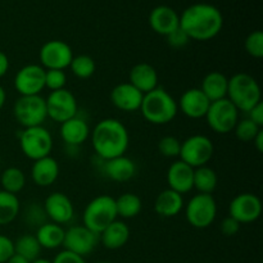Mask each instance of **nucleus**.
Masks as SVG:
<instances>
[{
  "label": "nucleus",
  "mask_w": 263,
  "mask_h": 263,
  "mask_svg": "<svg viewBox=\"0 0 263 263\" xmlns=\"http://www.w3.org/2000/svg\"><path fill=\"white\" fill-rule=\"evenodd\" d=\"M261 130L262 128L259 126H257L253 121L249 120L248 117L243 118V120H239L235 128H234L236 138L240 141H243V143H251V141H253V139L256 138L257 134Z\"/></svg>",
  "instance_id": "nucleus-35"
},
{
  "label": "nucleus",
  "mask_w": 263,
  "mask_h": 263,
  "mask_svg": "<svg viewBox=\"0 0 263 263\" xmlns=\"http://www.w3.org/2000/svg\"><path fill=\"white\" fill-rule=\"evenodd\" d=\"M246 51L253 58H262L263 57V32L257 30L249 33L246 39Z\"/></svg>",
  "instance_id": "nucleus-37"
},
{
  "label": "nucleus",
  "mask_w": 263,
  "mask_h": 263,
  "mask_svg": "<svg viewBox=\"0 0 263 263\" xmlns=\"http://www.w3.org/2000/svg\"><path fill=\"white\" fill-rule=\"evenodd\" d=\"M64 231L66 230L58 223L46 222L37 228L35 236L41 248L57 249L63 246Z\"/></svg>",
  "instance_id": "nucleus-28"
},
{
  "label": "nucleus",
  "mask_w": 263,
  "mask_h": 263,
  "mask_svg": "<svg viewBox=\"0 0 263 263\" xmlns=\"http://www.w3.org/2000/svg\"><path fill=\"white\" fill-rule=\"evenodd\" d=\"M262 215V202L256 194L241 193L236 195L229 204V216L240 225L252 223Z\"/></svg>",
  "instance_id": "nucleus-14"
},
{
  "label": "nucleus",
  "mask_w": 263,
  "mask_h": 263,
  "mask_svg": "<svg viewBox=\"0 0 263 263\" xmlns=\"http://www.w3.org/2000/svg\"><path fill=\"white\" fill-rule=\"evenodd\" d=\"M144 94L134 87L130 82L116 85L110 91V102L122 112H136L140 109Z\"/></svg>",
  "instance_id": "nucleus-18"
},
{
  "label": "nucleus",
  "mask_w": 263,
  "mask_h": 263,
  "mask_svg": "<svg viewBox=\"0 0 263 263\" xmlns=\"http://www.w3.org/2000/svg\"><path fill=\"white\" fill-rule=\"evenodd\" d=\"M149 26L158 35L167 36L180 27V15L168 5H158L149 14Z\"/></svg>",
  "instance_id": "nucleus-20"
},
{
  "label": "nucleus",
  "mask_w": 263,
  "mask_h": 263,
  "mask_svg": "<svg viewBox=\"0 0 263 263\" xmlns=\"http://www.w3.org/2000/svg\"><path fill=\"white\" fill-rule=\"evenodd\" d=\"M247 117L251 121H253L257 126L263 127V103H258L256 107L252 108L248 113H247Z\"/></svg>",
  "instance_id": "nucleus-44"
},
{
  "label": "nucleus",
  "mask_w": 263,
  "mask_h": 263,
  "mask_svg": "<svg viewBox=\"0 0 263 263\" xmlns=\"http://www.w3.org/2000/svg\"><path fill=\"white\" fill-rule=\"evenodd\" d=\"M61 138L68 146L82 145L90 136V128L84 118L74 116L71 120L61 123Z\"/></svg>",
  "instance_id": "nucleus-23"
},
{
  "label": "nucleus",
  "mask_w": 263,
  "mask_h": 263,
  "mask_svg": "<svg viewBox=\"0 0 263 263\" xmlns=\"http://www.w3.org/2000/svg\"><path fill=\"white\" fill-rule=\"evenodd\" d=\"M45 103L48 117L54 122H66L77 116V112H79L76 97L67 89L50 91V94L45 99Z\"/></svg>",
  "instance_id": "nucleus-11"
},
{
  "label": "nucleus",
  "mask_w": 263,
  "mask_h": 263,
  "mask_svg": "<svg viewBox=\"0 0 263 263\" xmlns=\"http://www.w3.org/2000/svg\"><path fill=\"white\" fill-rule=\"evenodd\" d=\"M41 247L35 235H22L14 241V253L23 257L28 262L39 258L41 253Z\"/></svg>",
  "instance_id": "nucleus-33"
},
{
  "label": "nucleus",
  "mask_w": 263,
  "mask_h": 263,
  "mask_svg": "<svg viewBox=\"0 0 263 263\" xmlns=\"http://www.w3.org/2000/svg\"><path fill=\"white\" fill-rule=\"evenodd\" d=\"M252 143L254 144V146H256L257 151H258L259 153H262L263 152V130H261L258 134H257V136L253 139V141H252Z\"/></svg>",
  "instance_id": "nucleus-46"
},
{
  "label": "nucleus",
  "mask_w": 263,
  "mask_h": 263,
  "mask_svg": "<svg viewBox=\"0 0 263 263\" xmlns=\"http://www.w3.org/2000/svg\"><path fill=\"white\" fill-rule=\"evenodd\" d=\"M228 98L239 112L248 113L262 102V91L258 81L249 73H235L229 79Z\"/></svg>",
  "instance_id": "nucleus-4"
},
{
  "label": "nucleus",
  "mask_w": 263,
  "mask_h": 263,
  "mask_svg": "<svg viewBox=\"0 0 263 263\" xmlns=\"http://www.w3.org/2000/svg\"><path fill=\"white\" fill-rule=\"evenodd\" d=\"M130 240V228L123 221L116 220L108 225L99 234V241L104 248L109 251H117L125 247Z\"/></svg>",
  "instance_id": "nucleus-25"
},
{
  "label": "nucleus",
  "mask_w": 263,
  "mask_h": 263,
  "mask_svg": "<svg viewBox=\"0 0 263 263\" xmlns=\"http://www.w3.org/2000/svg\"><path fill=\"white\" fill-rule=\"evenodd\" d=\"M99 243V235L92 233L84 225L71 226L68 230L64 231L63 246L64 249L72 252L74 254H79L81 257L89 256L94 252Z\"/></svg>",
  "instance_id": "nucleus-13"
},
{
  "label": "nucleus",
  "mask_w": 263,
  "mask_h": 263,
  "mask_svg": "<svg viewBox=\"0 0 263 263\" xmlns=\"http://www.w3.org/2000/svg\"><path fill=\"white\" fill-rule=\"evenodd\" d=\"M143 202L140 197L134 193H123L116 198V210L117 216L121 218H134L141 212Z\"/></svg>",
  "instance_id": "nucleus-31"
},
{
  "label": "nucleus",
  "mask_w": 263,
  "mask_h": 263,
  "mask_svg": "<svg viewBox=\"0 0 263 263\" xmlns=\"http://www.w3.org/2000/svg\"><path fill=\"white\" fill-rule=\"evenodd\" d=\"M18 139L21 151L31 161H37L50 156L53 149V136L44 126L23 128Z\"/></svg>",
  "instance_id": "nucleus-6"
},
{
  "label": "nucleus",
  "mask_w": 263,
  "mask_h": 263,
  "mask_svg": "<svg viewBox=\"0 0 263 263\" xmlns=\"http://www.w3.org/2000/svg\"><path fill=\"white\" fill-rule=\"evenodd\" d=\"M166 39H167V43H168V45L171 46V48H175V49L184 48V46H186L187 43L190 41L189 36H187L186 33L181 30V27L176 28L174 32H171L170 35H167Z\"/></svg>",
  "instance_id": "nucleus-40"
},
{
  "label": "nucleus",
  "mask_w": 263,
  "mask_h": 263,
  "mask_svg": "<svg viewBox=\"0 0 263 263\" xmlns=\"http://www.w3.org/2000/svg\"><path fill=\"white\" fill-rule=\"evenodd\" d=\"M215 153V145L208 136L192 135L184 141H181L180 151V161L186 163L193 168L207 166Z\"/></svg>",
  "instance_id": "nucleus-9"
},
{
  "label": "nucleus",
  "mask_w": 263,
  "mask_h": 263,
  "mask_svg": "<svg viewBox=\"0 0 263 263\" xmlns=\"http://www.w3.org/2000/svg\"><path fill=\"white\" fill-rule=\"evenodd\" d=\"M59 164L51 156L33 161L31 167V179L40 187H48L58 180Z\"/></svg>",
  "instance_id": "nucleus-21"
},
{
  "label": "nucleus",
  "mask_w": 263,
  "mask_h": 263,
  "mask_svg": "<svg viewBox=\"0 0 263 263\" xmlns=\"http://www.w3.org/2000/svg\"><path fill=\"white\" fill-rule=\"evenodd\" d=\"M167 184L168 189L179 193V194H186L194 189L193 186V179H194V168L187 166L182 161H175L167 170Z\"/></svg>",
  "instance_id": "nucleus-19"
},
{
  "label": "nucleus",
  "mask_w": 263,
  "mask_h": 263,
  "mask_svg": "<svg viewBox=\"0 0 263 263\" xmlns=\"http://www.w3.org/2000/svg\"><path fill=\"white\" fill-rule=\"evenodd\" d=\"M158 151L159 153L167 158H176L180 156L181 151V141L175 136H163L158 141Z\"/></svg>",
  "instance_id": "nucleus-36"
},
{
  "label": "nucleus",
  "mask_w": 263,
  "mask_h": 263,
  "mask_svg": "<svg viewBox=\"0 0 263 263\" xmlns=\"http://www.w3.org/2000/svg\"><path fill=\"white\" fill-rule=\"evenodd\" d=\"M128 82L143 94L158 87V73L149 63H138L128 73Z\"/></svg>",
  "instance_id": "nucleus-24"
},
{
  "label": "nucleus",
  "mask_w": 263,
  "mask_h": 263,
  "mask_svg": "<svg viewBox=\"0 0 263 263\" xmlns=\"http://www.w3.org/2000/svg\"><path fill=\"white\" fill-rule=\"evenodd\" d=\"M218 184L217 174L213 168L208 166H202L194 168V179L193 186L200 194H212Z\"/></svg>",
  "instance_id": "nucleus-29"
},
{
  "label": "nucleus",
  "mask_w": 263,
  "mask_h": 263,
  "mask_svg": "<svg viewBox=\"0 0 263 263\" xmlns=\"http://www.w3.org/2000/svg\"><path fill=\"white\" fill-rule=\"evenodd\" d=\"M13 116L25 128L43 126L48 118L45 98L41 95L20 97L13 105Z\"/></svg>",
  "instance_id": "nucleus-8"
},
{
  "label": "nucleus",
  "mask_w": 263,
  "mask_h": 263,
  "mask_svg": "<svg viewBox=\"0 0 263 263\" xmlns=\"http://www.w3.org/2000/svg\"><path fill=\"white\" fill-rule=\"evenodd\" d=\"M204 118L212 131L217 134H229L234 131L238 123L239 110L228 98H223L211 103Z\"/></svg>",
  "instance_id": "nucleus-10"
},
{
  "label": "nucleus",
  "mask_w": 263,
  "mask_h": 263,
  "mask_svg": "<svg viewBox=\"0 0 263 263\" xmlns=\"http://www.w3.org/2000/svg\"><path fill=\"white\" fill-rule=\"evenodd\" d=\"M116 199L109 195H99L90 200L82 213V225L99 235L108 225L117 220Z\"/></svg>",
  "instance_id": "nucleus-5"
},
{
  "label": "nucleus",
  "mask_w": 263,
  "mask_h": 263,
  "mask_svg": "<svg viewBox=\"0 0 263 263\" xmlns=\"http://www.w3.org/2000/svg\"><path fill=\"white\" fill-rule=\"evenodd\" d=\"M240 226L241 225L238 222V221L234 220V218L230 217V216H228V217L223 218L222 222H221V231H222L223 235L234 236L239 233Z\"/></svg>",
  "instance_id": "nucleus-42"
},
{
  "label": "nucleus",
  "mask_w": 263,
  "mask_h": 263,
  "mask_svg": "<svg viewBox=\"0 0 263 263\" xmlns=\"http://www.w3.org/2000/svg\"><path fill=\"white\" fill-rule=\"evenodd\" d=\"M43 207L46 213V217L51 220V222L58 223V225L71 222V220L73 218V203L64 193L55 192L49 194Z\"/></svg>",
  "instance_id": "nucleus-16"
},
{
  "label": "nucleus",
  "mask_w": 263,
  "mask_h": 263,
  "mask_svg": "<svg viewBox=\"0 0 263 263\" xmlns=\"http://www.w3.org/2000/svg\"><path fill=\"white\" fill-rule=\"evenodd\" d=\"M97 263H110V262H105V261H103V262H97Z\"/></svg>",
  "instance_id": "nucleus-50"
},
{
  "label": "nucleus",
  "mask_w": 263,
  "mask_h": 263,
  "mask_svg": "<svg viewBox=\"0 0 263 263\" xmlns=\"http://www.w3.org/2000/svg\"><path fill=\"white\" fill-rule=\"evenodd\" d=\"M8 69H9V58L7 54L0 51V79L7 74Z\"/></svg>",
  "instance_id": "nucleus-45"
},
{
  "label": "nucleus",
  "mask_w": 263,
  "mask_h": 263,
  "mask_svg": "<svg viewBox=\"0 0 263 263\" xmlns=\"http://www.w3.org/2000/svg\"><path fill=\"white\" fill-rule=\"evenodd\" d=\"M95 154L103 161L125 156L130 145V134L126 126L116 118H104L90 133Z\"/></svg>",
  "instance_id": "nucleus-2"
},
{
  "label": "nucleus",
  "mask_w": 263,
  "mask_h": 263,
  "mask_svg": "<svg viewBox=\"0 0 263 263\" xmlns=\"http://www.w3.org/2000/svg\"><path fill=\"white\" fill-rule=\"evenodd\" d=\"M5 102H7V92H5L4 87L0 85V110H2L3 107L5 105Z\"/></svg>",
  "instance_id": "nucleus-48"
},
{
  "label": "nucleus",
  "mask_w": 263,
  "mask_h": 263,
  "mask_svg": "<svg viewBox=\"0 0 263 263\" xmlns=\"http://www.w3.org/2000/svg\"><path fill=\"white\" fill-rule=\"evenodd\" d=\"M51 262L53 263H86L84 257L72 253V252L66 251V249L59 252V253L55 256V258H54Z\"/></svg>",
  "instance_id": "nucleus-43"
},
{
  "label": "nucleus",
  "mask_w": 263,
  "mask_h": 263,
  "mask_svg": "<svg viewBox=\"0 0 263 263\" xmlns=\"http://www.w3.org/2000/svg\"><path fill=\"white\" fill-rule=\"evenodd\" d=\"M73 58L72 48L62 40H49L41 46L39 51V59L44 69L68 68Z\"/></svg>",
  "instance_id": "nucleus-12"
},
{
  "label": "nucleus",
  "mask_w": 263,
  "mask_h": 263,
  "mask_svg": "<svg viewBox=\"0 0 263 263\" xmlns=\"http://www.w3.org/2000/svg\"><path fill=\"white\" fill-rule=\"evenodd\" d=\"M72 71V73L77 77V79H90L92 74L95 73L97 69V64L95 61L90 55L86 54H81V55H73L71 64L68 67Z\"/></svg>",
  "instance_id": "nucleus-34"
},
{
  "label": "nucleus",
  "mask_w": 263,
  "mask_h": 263,
  "mask_svg": "<svg viewBox=\"0 0 263 263\" xmlns=\"http://www.w3.org/2000/svg\"><path fill=\"white\" fill-rule=\"evenodd\" d=\"M0 184H2V190L15 194L22 192L26 185V175L18 167H8L3 171L0 176Z\"/></svg>",
  "instance_id": "nucleus-32"
},
{
  "label": "nucleus",
  "mask_w": 263,
  "mask_h": 263,
  "mask_svg": "<svg viewBox=\"0 0 263 263\" xmlns=\"http://www.w3.org/2000/svg\"><path fill=\"white\" fill-rule=\"evenodd\" d=\"M211 102L208 98L203 94L199 87H193L184 91L177 102V107L181 113L192 120H199L204 118L208 112Z\"/></svg>",
  "instance_id": "nucleus-17"
},
{
  "label": "nucleus",
  "mask_w": 263,
  "mask_h": 263,
  "mask_svg": "<svg viewBox=\"0 0 263 263\" xmlns=\"http://www.w3.org/2000/svg\"><path fill=\"white\" fill-rule=\"evenodd\" d=\"M185 217L192 228H210L217 217V203L212 194H195L185 205Z\"/></svg>",
  "instance_id": "nucleus-7"
},
{
  "label": "nucleus",
  "mask_w": 263,
  "mask_h": 263,
  "mask_svg": "<svg viewBox=\"0 0 263 263\" xmlns=\"http://www.w3.org/2000/svg\"><path fill=\"white\" fill-rule=\"evenodd\" d=\"M139 110L152 125H167L175 120L179 107L170 92L162 87H157L144 94L143 103Z\"/></svg>",
  "instance_id": "nucleus-3"
},
{
  "label": "nucleus",
  "mask_w": 263,
  "mask_h": 263,
  "mask_svg": "<svg viewBox=\"0 0 263 263\" xmlns=\"http://www.w3.org/2000/svg\"><path fill=\"white\" fill-rule=\"evenodd\" d=\"M67 84V74L62 69H45V87L50 91L64 89Z\"/></svg>",
  "instance_id": "nucleus-38"
},
{
  "label": "nucleus",
  "mask_w": 263,
  "mask_h": 263,
  "mask_svg": "<svg viewBox=\"0 0 263 263\" xmlns=\"http://www.w3.org/2000/svg\"><path fill=\"white\" fill-rule=\"evenodd\" d=\"M14 87L21 97L40 95L45 89V69L39 64H27L15 73Z\"/></svg>",
  "instance_id": "nucleus-15"
},
{
  "label": "nucleus",
  "mask_w": 263,
  "mask_h": 263,
  "mask_svg": "<svg viewBox=\"0 0 263 263\" xmlns=\"http://www.w3.org/2000/svg\"><path fill=\"white\" fill-rule=\"evenodd\" d=\"M26 220L31 223L32 226H37L40 228L41 225L48 222V217H46V213L44 211V207H40V205H30L26 211V216H25Z\"/></svg>",
  "instance_id": "nucleus-39"
},
{
  "label": "nucleus",
  "mask_w": 263,
  "mask_h": 263,
  "mask_svg": "<svg viewBox=\"0 0 263 263\" xmlns=\"http://www.w3.org/2000/svg\"><path fill=\"white\" fill-rule=\"evenodd\" d=\"M21 211L20 199L15 194L0 190V226L12 223Z\"/></svg>",
  "instance_id": "nucleus-30"
},
{
  "label": "nucleus",
  "mask_w": 263,
  "mask_h": 263,
  "mask_svg": "<svg viewBox=\"0 0 263 263\" xmlns=\"http://www.w3.org/2000/svg\"><path fill=\"white\" fill-rule=\"evenodd\" d=\"M7 263H31V262H28L27 259H25L23 257L18 256V254L14 253L12 257H10L9 261H8Z\"/></svg>",
  "instance_id": "nucleus-47"
},
{
  "label": "nucleus",
  "mask_w": 263,
  "mask_h": 263,
  "mask_svg": "<svg viewBox=\"0 0 263 263\" xmlns=\"http://www.w3.org/2000/svg\"><path fill=\"white\" fill-rule=\"evenodd\" d=\"M229 79L218 71L210 72L203 79L199 89L208 98L211 103L228 97Z\"/></svg>",
  "instance_id": "nucleus-27"
},
{
  "label": "nucleus",
  "mask_w": 263,
  "mask_h": 263,
  "mask_svg": "<svg viewBox=\"0 0 263 263\" xmlns=\"http://www.w3.org/2000/svg\"><path fill=\"white\" fill-rule=\"evenodd\" d=\"M184 198L181 194L171 189H166L159 193L154 202V211L161 217H175L184 208Z\"/></svg>",
  "instance_id": "nucleus-26"
},
{
  "label": "nucleus",
  "mask_w": 263,
  "mask_h": 263,
  "mask_svg": "<svg viewBox=\"0 0 263 263\" xmlns=\"http://www.w3.org/2000/svg\"><path fill=\"white\" fill-rule=\"evenodd\" d=\"M223 17L220 9L207 3H197L180 15V27L190 40L208 41L222 30Z\"/></svg>",
  "instance_id": "nucleus-1"
},
{
  "label": "nucleus",
  "mask_w": 263,
  "mask_h": 263,
  "mask_svg": "<svg viewBox=\"0 0 263 263\" xmlns=\"http://www.w3.org/2000/svg\"><path fill=\"white\" fill-rule=\"evenodd\" d=\"M14 254V241L0 234V263H7Z\"/></svg>",
  "instance_id": "nucleus-41"
},
{
  "label": "nucleus",
  "mask_w": 263,
  "mask_h": 263,
  "mask_svg": "<svg viewBox=\"0 0 263 263\" xmlns=\"http://www.w3.org/2000/svg\"><path fill=\"white\" fill-rule=\"evenodd\" d=\"M103 172L112 181L126 182L130 181L136 175V164L133 159L126 156L116 157L104 161Z\"/></svg>",
  "instance_id": "nucleus-22"
},
{
  "label": "nucleus",
  "mask_w": 263,
  "mask_h": 263,
  "mask_svg": "<svg viewBox=\"0 0 263 263\" xmlns=\"http://www.w3.org/2000/svg\"><path fill=\"white\" fill-rule=\"evenodd\" d=\"M31 263H53V262L49 261V259L46 258H40V257H39L37 259H35V261H32Z\"/></svg>",
  "instance_id": "nucleus-49"
}]
</instances>
